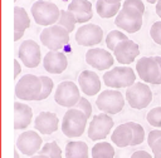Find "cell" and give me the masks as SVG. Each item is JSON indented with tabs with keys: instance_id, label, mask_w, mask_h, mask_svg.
Returning <instances> with one entry per match:
<instances>
[{
	"instance_id": "1",
	"label": "cell",
	"mask_w": 161,
	"mask_h": 158,
	"mask_svg": "<svg viewBox=\"0 0 161 158\" xmlns=\"http://www.w3.org/2000/svg\"><path fill=\"white\" fill-rule=\"evenodd\" d=\"M88 117L86 113L78 108H69L62 119V132L68 138L80 137L87 125Z\"/></svg>"
},
{
	"instance_id": "2",
	"label": "cell",
	"mask_w": 161,
	"mask_h": 158,
	"mask_svg": "<svg viewBox=\"0 0 161 158\" xmlns=\"http://www.w3.org/2000/svg\"><path fill=\"white\" fill-rule=\"evenodd\" d=\"M31 15L38 25L49 26L58 23L60 16V10L52 1L39 0L31 5Z\"/></svg>"
},
{
	"instance_id": "3",
	"label": "cell",
	"mask_w": 161,
	"mask_h": 158,
	"mask_svg": "<svg viewBox=\"0 0 161 158\" xmlns=\"http://www.w3.org/2000/svg\"><path fill=\"white\" fill-rule=\"evenodd\" d=\"M103 82L108 88H128L136 83V74L130 66H114L103 74Z\"/></svg>"
},
{
	"instance_id": "4",
	"label": "cell",
	"mask_w": 161,
	"mask_h": 158,
	"mask_svg": "<svg viewBox=\"0 0 161 158\" xmlns=\"http://www.w3.org/2000/svg\"><path fill=\"white\" fill-rule=\"evenodd\" d=\"M143 13L132 6H122L119 13L116 15L114 25L126 33H137L142 26Z\"/></svg>"
},
{
	"instance_id": "5",
	"label": "cell",
	"mask_w": 161,
	"mask_h": 158,
	"mask_svg": "<svg viewBox=\"0 0 161 158\" xmlns=\"http://www.w3.org/2000/svg\"><path fill=\"white\" fill-rule=\"evenodd\" d=\"M40 41L49 50H60L69 41V31L59 25H49L40 34Z\"/></svg>"
},
{
	"instance_id": "6",
	"label": "cell",
	"mask_w": 161,
	"mask_h": 158,
	"mask_svg": "<svg viewBox=\"0 0 161 158\" xmlns=\"http://www.w3.org/2000/svg\"><path fill=\"white\" fill-rule=\"evenodd\" d=\"M42 92L40 76L34 74L23 75L15 85V95L21 100H38Z\"/></svg>"
},
{
	"instance_id": "7",
	"label": "cell",
	"mask_w": 161,
	"mask_h": 158,
	"mask_svg": "<svg viewBox=\"0 0 161 158\" xmlns=\"http://www.w3.org/2000/svg\"><path fill=\"white\" fill-rule=\"evenodd\" d=\"M96 104L101 112L113 115V114L119 113L123 109L125 97L122 95L121 92H118L116 89L102 90V93H99V95L96 100Z\"/></svg>"
},
{
	"instance_id": "8",
	"label": "cell",
	"mask_w": 161,
	"mask_h": 158,
	"mask_svg": "<svg viewBox=\"0 0 161 158\" xmlns=\"http://www.w3.org/2000/svg\"><path fill=\"white\" fill-rule=\"evenodd\" d=\"M126 100L133 109H143L152 102V92L143 82L135 83L126 90Z\"/></svg>"
},
{
	"instance_id": "9",
	"label": "cell",
	"mask_w": 161,
	"mask_h": 158,
	"mask_svg": "<svg viewBox=\"0 0 161 158\" xmlns=\"http://www.w3.org/2000/svg\"><path fill=\"white\" fill-rule=\"evenodd\" d=\"M114 122L112 117L107 113H99L92 117V120L88 127V137L92 140H102L104 139L112 130Z\"/></svg>"
},
{
	"instance_id": "10",
	"label": "cell",
	"mask_w": 161,
	"mask_h": 158,
	"mask_svg": "<svg viewBox=\"0 0 161 158\" xmlns=\"http://www.w3.org/2000/svg\"><path fill=\"white\" fill-rule=\"evenodd\" d=\"M79 99H80L79 88L73 82H69V80L62 82L55 89L54 100L57 104L62 107L73 108L79 102Z\"/></svg>"
},
{
	"instance_id": "11",
	"label": "cell",
	"mask_w": 161,
	"mask_h": 158,
	"mask_svg": "<svg viewBox=\"0 0 161 158\" xmlns=\"http://www.w3.org/2000/svg\"><path fill=\"white\" fill-rule=\"evenodd\" d=\"M136 71L142 82L156 84L160 76V66L155 56H142L136 63Z\"/></svg>"
},
{
	"instance_id": "12",
	"label": "cell",
	"mask_w": 161,
	"mask_h": 158,
	"mask_svg": "<svg viewBox=\"0 0 161 158\" xmlns=\"http://www.w3.org/2000/svg\"><path fill=\"white\" fill-rule=\"evenodd\" d=\"M18 56L20 58L21 63L26 68H36L40 61H42V51L40 46L38 45L36 41L28 39L21 43L19 46V53Z\"/></svg>"
},
{
	"instance_id": "13",
	"label": "cell",
	"mask_w": 161,
	"mask_h": 158,
	"mask_svg": "<svg viewBox=\"0 0 161 158\" xmlns=\"http://www.w3.org/2000/svg\"><path fill=\"white\" fill-rule=\"evenodd\" d=\"M103 30L99 25L86 24L82 25L75 33V41L82 46H93L102 41Z\"/></svg>"
},
{
	"instance_id": "14",
	"label": "cell",
	"mask_w": 161,
	"mask_h": 158,
	"mask_svg": "<svg viewBox=\"0 0 161 158\" xmlns=\"http://www.w3.org/2000/svg\"><path fill=\"white\" fill-rule=\"evenodd\" d=\"M86 61L97 70H107L114 64V55L104 49L92 48L86 53Z\"/></svg>"
},
{
	"instance_id": "15",
	"label": "cell",
	"mask_w": 161,
	"mask_h": 158,
	"mask_svg": "<svg viewBox=\"0 0 161 158\" xmlns=\"http://www.w3.org/2000/svg\"><path fill=\"white\" fill-rule=\"evenodd\" d=\"M42 137L35 130H26L16 139V148L25 155H34L42 149Z\"/></svg>"
},
{
	"instance_id": "16",
	"label": "cell",
	"mask_w": 161,
	"mask_h": 158,
	"mask_svg": "<svg viewBox=\"0 0 161 158\" xmlns=\"http://www.w3.org/2000/svg\"><path fill=\"white\" fill-rule=\"evenodd\" d=\"M112 53L118 63H121L122 65H128L140 54V48L137 43L130 39H126V40L119 41Z\"/></svg>"
},
{
	"instance_id": "17",
	"label": "cell",
	"mask_w": 161,
	"mask_h": 158,
	"mask_svg": "<svg viewBox=\"0 0 161 158\" xmlns=\"http://www.w3.org/2000/svg\"><path fill=\"white\" fill-rule=\"evenodd\" d=\"M44 69L52 74H62L68 66V59L59 50H49L43 59Z\"/></svg>"
},
{
	"instance_id": "18",
	"label": "cell",
	"mask_w": 161,
	"mask_h": 158,
	"mask_svg": "<svg viewBox=\"0 0 161 158\" xmlns=\"http://www.w3.org/2000/svg\"><path fill=\"white\" fill-rule=\"evenodd\" d=\"M78 84L86 95H96L101 92V79L92 70H83L78 75Z\"/></svg>"
},
{
	"instance_id": "19",
	"label": "cell",
	"mask_w": 161,
	"mask_h": 158,
	"mask_svg": "<svg viewBox=\"0 0 161 158\" xmlns=\"http://www.w3.org/2000/svg\"><path fill=\"white\" fill-rule=\"evenodd\" d=\"M34 127L42 134H52L59 127V119L55 113L52 112H42L34 122Z\"/></svg>"
},
{
	"instance_id": "20",
	"label": "cell",
	"mask_w": 161,
	"mask_h": 158,
	"mask_svg": "<svg viewBox=\"0 0 161 158\" xmlns=\"http://www.w3.org/2000/svg\"><path fill=\"white\" fill-rule=\"evenodd\" d=\"M33 118V110L29 105L24 103L15 102L14 103V128L15 129H25Z\"/></svg>"
},
{
	"instance_id": "21",
	"label": "cell",
	"mask_w": 161,
	"mask_h": 158,
	"mask_svg": "<svg viewBox=\"0 0 161 158\" xmlns=\"http://www.w3.org/2000/svg\"><path fill=\"white\" fill-rule=\"evenodd\" d=\"M111 138H112V142L119 148H125V147L131 145L132 139H133V132H132V128L128 124V122L116 127Z\"/></svg>"
},
{
	"instance_id": "22",
	"label": "cell",
	"mask_w": 161,
	"mask_h": 158,
	"mask_svg": "<svg viewBox=\"0 0 161 158\" xmlns=\"http://www.w3.org/2000/svg\"><path fill=\"white\" fill-rule=\"evenodd\" d=\"M65 158H88V145L84 142H68L65 145Z\"/></svg>"
},
{
	"instance_id": "23",
	"label": "cell",
	"mask_w": 161,
	"mask_h": 158,
	"mask_svg": "<svg viewBox=\"0 0 161 158\" xmlns=\"http://www.w3.org/2000/svg\"><path fill=\"white\" fill-rule=\"evenodd\" d=\"M121 6L122 4L121 3H117V4H109L104 0H97L96 3V10H97V14L103 18V19H109L112 16H116L119 10H121Z\"/></svg>"
},
{
	"instance_id": "24",
	"label": "cell",
	"mask_w": 161,
	"mask_h": 158,
	"mask_svg": "<svg viewBox=\"0 0 161 158\" xmlns=\"http://www.w3.org/2000/svg\"><path fill=\"white\" fill-rule=\"evenodd\" d=\"M30 26V18L24 8H14V31H25Z\"/></svg>"
},
{
	"instance_id": "25",
	"label": "cell",
	"mask_w": 161,
	"mask_h": 158,
	"mask_svg": "<svg viewBox=\"0 0 161 158\" xmlns=\"http://www.w3.org/2000/svg\"><path fill=\"white\" fill-rule=\"evenodd\" d=\"M92 158H114V148L107 142L96 143L92 148Z\"/></svg>"
},
{
	"instance_id": "26",
	"label": "cell",
	"mask_w": 161,
	"mask_h": 158,
	"mask_svg": "<svg viewBox=\"0 0 161 158\" xmlns=\"http://www.w3.org/2000/svg\"><path fill=\"white\" fill-rule=\"evenodd\" d=\"M57 24L64 26L69 33H72L74 30V28H75V24H78V23H77L75 15L72 11H69V10H60V16H59V20H58Z\"/></svg>"
},
{
	"instance_id": "27",
	"label": "cell",
	"mask_w": 161,
	"mask_h": 158,
	"mask_svg": "<svg viewBox=\"0 0 161 158\" xmlns=\"http://www.w3.org/2000/svg\"><path fill=\"white\" fill-rule=\"evenodd\" d=\"M126 39H128V38H127V35L123 34L122 31H119V30H112V31H109V33L107 34V36H106V45H107V48H108L111 51H113L114 48H116V45H117L119 41L126 40Z\"/></svg>"
},
{
	"instance_id": "28",
	"label": "cell",
	"mask_w": 161,
	"mask_h": 158,
	"mask_svg": "<svg viewBox=\"0 0 161 158\" xmlns=\"http://www.w3.org/2000/svg\"><path fill=\"white\" fill-rule=\"evenodd\" d=\"M69 11H82V13H88L93 14L92 10V3L88 0H72L68 5Z\"/></svg>"
},
{
	"instance_id": "29",
	"label": "cell",
	"mask_w": 161,
	"mask_h": 158,
	"mask_svg": "<svg viewBox=\"0 0 161 158\" xmlns=\"http://www.w3.org/2000/svg\"><path fill=\"white\" fill-rule=\"evenodd\" d=\"M40 154H47L50 158H62V150L59 148V145L57 144V142H48L45 143L42 149L39 150Z\"/></svg>"
},
{
	"instance_id": "30",
	"label": "cell",
	"mask_w": 161,
	"mask_h": 158,
	"mask_svg": "<svg viewBox=\"0 0 161 158\" xmlns=\"http://www.w3.org/2000/svg\"><path fill=\"white\" fill-rule=\"evenodd\" d=\"M128 124L131 125L132 132H133V139H132L131 145H138V144H141L145 140V129L142 128L141 124H138L136 122H128Z\"/></svg>"
},
{
	"instance_id": "31",
	"label": "cell",
	"mask_w": 161,
	"mask_h": 158,
	"mask_svg": "<svg viewBox=\"0 0 161 158\" xmlns=\"http://www.w3.org/2000/svg\"><path fill=\"white\" fill-rule=\"evenodd\" d=\"M40 80H42V92H40V95H39L38 100H44L50 95V93L53 90V87H54V83H53L52 78L45 76V75H42Z\"/></svg>"
},
{
	"instance_id": "32",
	"label": "cell",
	"mask_w": 161,
	"mask_h": 158,
	"mask_svg": "<svg viewBox=\"0 0 161 158\" xmlns=\"http://www.w3.org/2000/svg\"><path fill=\"white\" fill-rule=\"evenodd\" d=\"M146 119H147L148 124H151V125H153L156 128H161V107L152 108L147 113Z\"/></svg>"
},
{
	"instance_id": "33",
	"label": "cell",
	"mask_w": 161,
	"mask_h": 158,
	"mask_svg": "<svg viewBox=\"0 0 161 158\" xmlns=\"http://www.w3.org/2000/svg\"><path fill=\"white\" fill-rule=\"evenodd\" d=\"M150 36L152 40L157 44L161 45V21H155L151 28H150Z\"/></svg>"
},
{
	"instance_id": "34",
	"label": "cell",
	"mask_w": 161,
	"mask_h": 158,
	"mask_svg": "<svg viewBox=\"0 0 161 158\" xmlns=\"http://www.w3.org/2000/svg\"><path fill=\"white\" fill-rule=\"evenodd\" d=\"M73 108H78V109H80V110H83V112L86 113V115L88 117V119L92 118V105H91V103L88 102V99L80 97L79 102H78Z\"/></svg>"
},
{
	"instance_id": "35",
	"label": "cell",
	"mask_w": 161,
	"mask_h": 158,
	"mask_svg": "<svg viewBox=\"0 0 161 158\" xmlns=\"http://www.w3.org/2000/svg\"><path fill=\"white\" fill-rule=\"evenodd\" d=\"M74 15H75V19H77V23L78 24H84V23H88L93 14H88V13H82V11H72Z\"/></svg>"
},
{
	"instance_id": "36",
	"label": "cell",
	"mask_w": 161,
	"mask_h": 158,
	"mask_svg": "<svg viewBox=\"0 0 161 158\" xmlns=\"http://www.w3.org/2000/svg\"><path fill=\"white\" fill-rule=\"evenodd\" d=\"M123 6H132V8L138 9L140 11L145 13V5H143L142 0H125Z\"/></svg>"
},
{
	"instance_id": "37",
	"label": "cell",
	"mask_w": 161,
	"mask_h": 158,
	"mask_svg": "<svg viewBox=\"0 0 161 158\" xmlns=\"http://www.w3.org/2000/svg\"><path fill=\"white\" fill-rule=\"evenodd\" d=\"M161 138V130L160 129H155V130H151L148 133V137H147V143L150 145V148L153 145V143Z\"/></svg>"
},
{
	"instance_id": "38",
	"label": "cell",
	"mask_w": 161,
	"mask_h": 158,
	"mask_svg": "<svg viewBox=\"0 0 161 158\" xmlns=\"http://www.w3.org/2000/svg\"><path fill=\"white\" fill-rule=\"evenodd\" d=\"M151 149H152V153H153V157L155 158H161V138L157 139L153 143V145L151 147Z\"/></svg>"
},
{
	"instance_id": "39",
	"label": "cell",
	"mask_w": 161,
	"mask_h": 158,
	"mask_svg": "<svg viewBox=\"0 0 161 158\" xmlns=\"http://www.w3.org/2000/svg\"><path fill=\"white\" fill-rule=\"evenodd\" d=\"M131 158H152V155L146 150H136L132 153Z\"/></svg>"
},
{
	"instance_id": "40",
	"label": "cell",
	"mask_w": 161,
	"mask_h": 158,
	"mask_svg": "<svg viewBox=\"0 0 161 158\" xmlns=\"http://www.w3.org/2000/svg\"><path fill=\"white\" fill-rule=\"evenodd\" d=\"M20 73H21V65H20L19 61L15 59V60H14V78H16Z\"/></svg>"
},
{
	"instance_id": "41",
	"label": "cell",
	"mask_w": 161,
	"mask_h": 158,
	"mask_svg": "<svg viewBox=\"0 0 161 158\" xmlns=\"http://www.w3.org/2000/svg\"><path fill=\"white\" fill-rule=\"evenodd\" d=\"M23 35H24V31H14V40L15 41L20 40L23 38Z\"/></svg>"
},
{
	"instance_id": "42",
	"label": "cell",
	"mask_w": 161,
	"mask_h": 158,
	"mask_svg": "<svg viewBox=\"0 0 161 158\" xmlns=\"http://www.w3.org/2000/svg\"><path fill=\"white\" fill-rule=\"evenodd\" d=\"M155 59H156V61L158 63V66H160V76H158V80H157L156 84H161V56H155Z\"/></svg>"
},
{
	"instance_id": "43",
	"label": "cell",
	"mask_w": 161,
	"mask_h": 158,
	"mask_svg": "<svg viewBox=\"0 0 161 158\" xmlns=\"http://www.w3.org/2000/svg\"><path fill=\"white\" fill-rule=\"evenodd\" d=\"M156 14L161 18V0H158V1L156 3Z\"/></svg>"
},
{
	"instance_id": "44",
	"label": "cell",
	"mask_w": 161,
	"mask_h": 158,
	"mask_svg": "<svg viewBox=\"0 0 161 158\" xmlns=\"http://www.w3.org/2000/svg\"><path fill=\"white\" fill-rule=\"evenodd\" d=\"M30 158H50V157L47 155V154H40V153H39L38 155H31Z\"/></svg>"
},
{
	"instance_id": "45",
	"label": "cell",
	"mask_w": 161,
	"mask_h": 158,
	"mask_svg": "<svg viewBox=\"0 0 161 158\" xmlns=\"http://www.w3.org/2000/svg\"><path fill=\"white\" fill-rule=\"evenodd\" d=\"M104 1H107L109 4H117V3H121L122 0H104Z\"/></svg>"
},
{
	"instance_id": "46",
	"label": "cell",
	"mask_w": 161,
	"mask_h": 158,
	"mask_svg": "<svg viewBox=\"0 0 161 158\" xmlns=\"http://www.w3.org/2000/svg\"><path fill=\"white\" fill-rule=\"evenodd\" d=\"M14 158H19V153H18V148L14 149Z\"/></svg>"
},
{
	"instance_id": "47",
	"label": "cell",
	"mask_w": 161,
	"mask_h": 158,
	"mask_svg": "<svg viewBox=\"0 0 161 158\" xmlns=\"http://www.w3.org/2000/svg\"><path fill=\"white\" fill-rule=\"evenodd\" d=\"M146 1H147V3H150V4H156L158 0H146Z\"/></svg>"
},
{
	"instance_id": "48",
	"label": "cell",
	"mask_w": 161,
	"mask_h": 158,
	"mask_svg": "<svg viewBox=\"0 0 161 158\" xmlns=\"http://www.w3.org/2000/svg\"><path fill=\"white\" fill-rule=\"evenodd\" d=\"M14 1H15V0H14Z\"/></svg>"
}]
</instances>
